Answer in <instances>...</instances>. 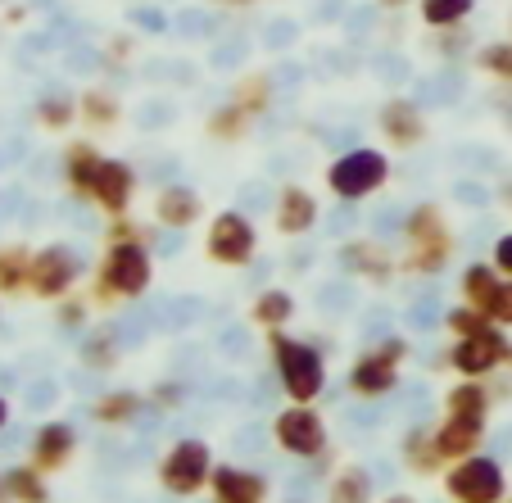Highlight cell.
Instances as JSON below:
<instances>
[{"mask_svg": "<svg viewBox=\"0 0 512 503\" xmlns=\"http://www.w3.org/2000/svg\"><path fill=\"white\" fill-rule=\"evenodd\" d=\"M155 281V254L141 241H118L105 245L96 263V277H91V309H114L123 300H141Z\"/></svg>", "mask_w": 512, "mask_h": 503, "instance_id": "obj_1", "label": "cell"}, {"mask_svg": "<svg viewBox=\"0 0 512 503\" xmlns=\"http://www.w3.org/2000/svg\"><path fill=\"white\" fill-rule=\"evenodd\" d=\"M458 241L440 204H413L404 218V254H399V272L408 277H440L454 259Z\"/></svg>", "mask_w": 512, "mask_h": 503, "instance_id": "obj_2", "label": "cell"}, {"mask_svg": "<svg viewBox=\"0 0 512 503\" xmlns=\"http://www.w3.org/2000/svg\"><path fill=\"white\" fill-rule=\"evenodd\" d=\"M268 354H272V372L277 386L286 390L290 404H318L327 390V358L318 345L286 331H268Z\"/></svg>", "mask_w": 512, "mask_h": 503, "instance_id": "obj_3", "label": "cell"}, {"mask_svg": "<svg viewBox=\"0 0 512 503\" xmlns=\"http://www.w3.org/2000/svg\"><path fill=\"white\" fill-rule=\"evenodd\" d=\"M408 363V340L404 336H386L377 345H368L363 354L349 363L345 386L354 399H386L399 386V372Z\"/></svg>", "mask_w": 512, "mask_h": 503, "instance_id": "obj_4", "label": "cell"}, {"mask_svg": "<svg viewBox=\"0 0 512 503\" xmlns=\"http://www.w3.org/2000/svg\"><path fill=\"white\" fill-rule=\"evenodd\" d=\"M386 182H390V155L386 150L354 146V150H345L340 159L327 164V191L345 204L368 200V195H377Z\"/></svg>", "mask_w": 512, "mask_h": 503, "instance_id": "obj_5", "label": "cell"}, {"mask_svg": "<svg viewBox=\"0 0 512 503\" xmlns=\"http://www.w3.org/2000/svg\"><path fill=\"white\" fill-rule=\"evenodd\" d=\"M272 440H277L281 454L300 458V463H322L331 454V431L327 417L313 404H286L272 417Z\"/></svg>", "mask_w": 512, "mask_h": 503, "instance_id": "obj_6", "label": "cell"}, {"mask_svg": "<svg viewBox=\"0 0 512 503\" xmlns=\"http://www.w3.org/2000/svg\"><path fill=\"white\" fill-rule=\"evenodd\" d=\"M213 449L204 445V440H177V445L164 449V458H159L155 467V481L164 485L168 494H177V499H195V494L209 490V476H213Z\"/></svg>", "mask_w": 512, "mask_h": 503, "instance_id": "obj_7", "label": "cell"}, {"mask_svg": "<svg viewBox=\"0 0 512 503\" xmlns=\"http://www.w3.org/2000/svg\"><path fill=\"white\" fill-rule=\"evenodd\" d=\"M82 281V254L73 245H41L32 250V272H28V295L32 300L59 304L64 295H73V286Z\"/></svg>", "mask_w": 512, "mask_h": 503, "instance_id": "obj_8", "label": "cell"}, {"mask_svg": "<svg viewBox=\"0 0 512 503\" xmlns=\"http://www.w3.org/2000/svg\"><path fill=\"white\" fill-rule=\"evenodd\" d=\"M445 494L454 503H503L508 499V472L499 458L472 454L445 472Z\"/></svg>", "mask_w": 512, "mask_h": 503, "instance_id": "obj_9", "label": "cell"}, {"mask_svg": "<svg viewBox=\"0 0 512 503\" xmlns=\"http://www.w3.org/2000/svg\"><path fill=\"white\" fill-rule=\"evenodd\" d=\"M204 254H209V263H218V268H245V263L259 254V232H254V223L245 213L223 209L209 223V232H204Z\"/></svg>", "mask_w": 512, "mask_h": 503, "instance_id": "obj_10", "label": "cell"}, {"mask_svg": "<svg viewBox=\"0 0 512 503\" xmlns=\"http://www.w3.org/2000/svg\"><path fill=\"white\" fill-rule=\"evenodd\" d=\"M508 349H512L508 331L485 327V331H476V336H463L449 345V368L467 381H490L494 372L508 363Z\"/></svg>", "mask_w": 512, "mask_h": 503, "instance_id": "obj_11", "label": "cell"}, {"mask_svg": "<svg viewBox=\"0 0 512 503\" xmlns=\"http://www.w3.org/2000/svg\"><path fill=\"white\" fill-rule=\"evenodd\" d=\"M73 458H78V431H73V422H59V417L55 422H41L28 445V463L41 476H59Z\"/></svg>", "mask_w": 512, "mask_h": 503, "instance_id": "obj_12", "label": "cell"}, {"mask_svg": "<svg viewBox=\"0 0 512 503\" xmlns=\"http://www.w3.org/2000/svg\"><path fill=\"white\" fill-rule=\"evenodd\" d=\"M336 263L349 272V277H363L372 286H386V281L399 277V254H390L381 241H368V236H358V241H345L336 250Z\"/></svg>", "mask_w": 512, "mask_h": 503, "instance_id": "obj_13", "label": "cell"}, {"mask_svg": "<svg viewBox=\"0 0 512 503\" xmlns=\"http://www.w3.org/2000/svg\"><path fill=\"white\" fill-rule=\"evenodd\" d=\"M132 200H136V168L127 159H105L96 168V182H91V204L109 218H123L132 213Z\"/></svg>", "mask_w": 512, "mask_h": 503, "instance_id": "obj_14", "label": "cell"}, {"mask_svg": "<svg viewBox=\"0 0 512 503\" xmlns=\"http://www.w3.org/2000/svg\"><path fill=\"white\" fill-rule=\"evenodd\" d=\"M272 485L268 476L250 472V467H236V463H218L209 476V499L213 503H268Z\"/></svg>", "mask_w": 512, "mask_h": 503, "instance_id": "obj_15", "label": "cell"}, {"mask_svg": "<svg viewBox=\"0 0 512 503\" xmlns=\"http://www.w3.org/2000/svg\"><path fill=\"white\" fill-rule=\"evenodd\" d=\"M322 218V204L309 186H286L272 204V223H277L281 236H309Z\"/></svg>", "mask_w": 512, "mask_h": 503, "instance_id": "obj_16", "label": "cell"}, {"mask_svg": "<svg viewBox=\"0 0 512 503\" xmlns=\"http://www.w3.org/2000/svg\"><path fill=\"white\" fill-rule=\"evenodd\" d=\"M377 127H381V136H386L395 150H417L426 141L422 109H417L413 100H404V96H395V100H386V105H381Z\"/></svg>", "mask_w": 512, "mask_h": 503, "instance_id": "obj_17", "label": "cell"}, {"mask_svg": "<svg viewBox=\"0 0 512 503\" xmlns=\"http://www.w3.org/2000/svg\"><path fill=\"white\" fill-rule=\"evenodd\" d=\"M435 445H440V458H445L449 467L463 463V458L481 454L485 422H472V417H440V422H435Z\"/></svg>", "mask_w": 512, "mask_h": 503, "instance_id": "obj_18", "label": "cell"}, {"mask_svg": "<svg viewBox=\"0 0 512 503\" xmlns=\"http://www.w3.org/2000/svg\"><path fill=\"white\" fill-rule=\"evenodd\" d=\"M399 463L413 476H445L449 463L440 458V445H435V422L413 426L404 440H399Z\"/></svg>", "mask_w": 512, "mask_h": 503, "instance_id": "obj_19", "label": "cell"}, {"mask_svg": "<svg viewBox=\"0 0 512 503\" xmlns=\"http://www.w3.org/2000/svg\"><path fill=\"white\" fill-rule=\"evenodd\" d=\"M200 218H204V200L191 186H164V191L155 195V223L168 227V232H186V227H195Z\"/></svg>", "mask_w": 512, "mask_h": 503, "instance_id": "obj_20", "label": "cell"}, {"mask_svg": "<svg viewBox=\"0 0 512 503\" xmlns=\"http://www.w3.org/2000/svg\"><path fill=\"white\" fill-rule=\"evenodd\" d=\"M494 408V386L490 381H467L458 377L445 390V417H472V422H490Z\"/></svg>", "mask_w": 512, "mask_h": 503, "instance_id": "obj_21", "label": "cell"}, {"mask_svg": "<svg viewBox=\"0 0 512 503\" xmlns=\"http://www.w3.org/2000/svg\"><path fill=\"white\" fill-rule=\"evenodd\" d=\"M145 408H150V399H145L141 390L118 386V390H105L100 399H91V422H100V426H132Z\"/></svg>", "mask_w": 512, "mask_h": 503, "instance_id": "obj_22", "label": "cell"}, {"mask_svg": "<svg viewBox=\"0 0 512 503\" xmlns=\"http://www.w3.org/2000/svg\"><path fill=\"white\" fill-rule=\"evenodd\" d=\"M100 164H105V155H100L91 141H73V146L64 150V182L78 200H91V182H96Z\"/></svg>", "mask_w": 512, "mask_h": 503, "instance_id": "obj_23", "label": "cell"}, {"mask_svg": "<svg viewBox=\"0 0 512 503\" xmlns=\"http://www.w3.org/2000/svg\"><path fill=\"white\" fill-rule=\"evenodd\" d=\"M499 286H503V272L494 263H467L463 277H458V291H463V304L472 309L490 313L494 300H499Z\"/></svg>", "mask_w": 512, "mask_h": 503, "instance_id": "obj_24", "label": "cell"}, {"mask_svg": "<svg viewBox=\"0 0 512 503\" xmlns=\"http://www.w3.org/2000/svg\"><path fill=\"white\" fill-rule=\"evenodd\" d=\"M28 272H32V250L23 241L0 245V300L28 295Z\"/></svg>", "mask_w": 512, "mask_h": 503, "instance_id": "obj_25", "label": "cell"}, {"mask_svg": "<svg viewBox=\"0 0 512 503\" xmlns=\"http://www.w3.org/2000/svg\"><path fill=\"white\" fill-rule=\"evenodd\" d=\"M290 318H295V295H290V291L272 286V291L254 295V304H250V322H254V327H263V331H286Z\"/></svg>", "mask_w": 512, "mask_h": 503, "instance_id": "obj_26", "label": "cell"}, {"mask_svg": "<svg viewBox=\"0 0 512 503\" xmlns=\"http://www.w3.org/2000/svg\"><path fill=\"white\" fill-rule=\"evenodd\" d=\"M327 503H372V472L368 467H340L327 481Z\"/></svg>", "mask_w": 512, "mask_h": 503, "instance_id": "obj_27", "label": "cell"}, {"mask_svg": "<svg viewBox=\"0 0 512 503\" xmlns=\"http://www.w3.org/2000/svg\"><path fill=\"white\" fill-rule=\"evenodd\" d=\"M0 481H5V490H10L14 503H50V481L32 463L10 467V472L0 476Z\"/></svg>", "mask_w": 512, "mask_h": 503, "instance_id": "obj_28", "label": "cell"}, {"mask_svg": "<svg viewBox=\"0 0 512 503\" xmlns=\"http://www.w3.org/2000/svg\"><path fill=\"white\" fill-rule=\"evenodd\" d=\"M422 23L431 32H458L467 23V14L476 10V0H422Z\"/></svg>", "mask_w": 512, "mask_h": 503, "instance_id": "obj_29", "label": "cell"}, {"mask_svg": "<svg viewBox=\"0 0 512 503\" xmlns=\"http://www.w3.org/2000/svg\"><path fill=\"white\" fill-rule=\"evenodd\" d=\"M78 100L64 96V91H50V96L37 100V127L41 132H68V127L78 123Z\"/></svg>", "mask_w": 512, "mask_h": 503, "instance_id": "obj_30", "label": "cell"}, {"mask_svg": "<svg viewBox=\"0 0 512 503\" xmlns=\"http://www.w3.org/2000/svg\"><path fill=\"white\" fill-rule=\"evenodd\" d=\"M78 114L87 127H96V132H105V127H114L118 118H123V109H118V100L109 96V91H82L78 96Z\"/></svg>", "mask_w": 512, "mask_h": 503, "instance_id": "obj_31", "label": "cell"}, {"mask_svg": "<svg viewBox=\"0 0 512 503\" xmlns=\"http://www.w3.org/2000/svg\"><path fill=\"white\" fill-rule=\"evenodd\" d=\"M250 123H254V118L245 114L241 105H232V100H227L223 109H213V114H209V136H218V141H241V136L250 132Z\"/></svg>", "mask_w": 512, "mask_h": 503, "instance_id": "obj_32", "label": "cell"}, {"mask_svg": "<svg viewBox=\"0 0 512 503\" xmlns=\"http://www.w3.org/2000/svg\"><path fill=\"white\" fill-rule=\"evenodd\" d=\"M232 105H241L250 118H259L263 109L272 105V78H268V73H254V78H245L241 87L232 91Z\"/></svg>", "mask_w": 512, "mask_h": 503, "instance_id": "obj_33", "label": "cell"}, {"mask_svg": "<svg viewBox=\"0 0 512 503\" xmlns=\"http://www.w3.org/2000/svg\"><path fill=\"white\" fill-rule=\"evenodd\" d=\"M82 368H91V372H114L118 368V345H114V336L109 331H96V336H87L82 340Z\"/></svg>", "mask_w": 512, "mask_h": 503, "instance_id": "obj_34", "label": "cell"}, {"mask_svg": "<svg viewBox=\"0 0 512 503\" xmlns=\"http://www.w3.org/2000/svg\"><path fill=\"white\" fill-rule=\"evenodd\" d=\"M445 327H449V336H454V340H463V336H476V331L494 327V322H490V313L472 309V304H458V309L445 313Z\"/></svg>", "mask_w": 512, "mask_h": 503, "instance_id": "obj_35", "label": "cell"}, {"mask_svg": "<svg viewBox=\"0 0 512 503\" xmlns=\"http://www.w3.org/2000/svg\"><path fill=\"white\" fill-rule=\"evenodd\" d=\"M476 64L490 73V78L512 82V41H490V46L476 50Z\"/></svg>", "mask_w": 512, "mask_h": 503, "instance_id": "obj_36", "label": "cell"}, {"mask_svg": "<svg viewBox=\"0 0 512 503\" xmlns=\"http://www.w3.org/2000/svg\"><path fill=\"white\" fill-rule=\"evenodd\" d=\"M87 318H91V300H87V295H64V300L55 304V322L64 331H82V327H87Z\"/></svg>", "mask_w": 512, "mask_h": 503, "instance_id": "obj_37", "label": "cell"}, {"mask_svg": "<svg viewBox=\"0 0 512 503\" xmlns=\"http://www.w3.org/2000/svg\"><path fill=\"white\" fill-rule=\"evenodd\" d=\"M118 241H141V245H150V227L136 223L132 213H123V218H109L105 245H118Z\"/></svg>", "mask_w": 512, "mask_h": 503, "instance_id": "obj_38", "label": "cell"}, {"mask_svg": "<svg viewBox=\"0 0 512 503\" xmlns=\"http://www.w3.org/2000/svg\"><path fill=\"white\" fill-rule=\"evenodd\" d=\"M145 399H150V408L173 413V408H182V386H177V381H159V386L145 390Z\"/></svg>", "mask_w": 512, "mask_h": 503, "instance_id": "obj_39", "label": "cell"}, {"mask_svg": "<svg viewBox=\"0 0 512 503\" xmlns=\"http://www.w3.org/2000/svg\"><path fill=\"white\" fill-rule=\"evenodd\" d=\"M490 322L503 331H512V277H503L499 300H494V309H490Z\"/></svg>", "mask_w": 512, "mask_h": 503, "instance_id": "obj_40", "label": "cell"}, {"mask_svg": "<svg viewBox=\"0 0 512 503\" xmlns=\"http://www.w3.org/2000/svg\"><path fill=\"white\" fill-rule=\"evenodd\" d=\"M490 263L503 272V277H512V232H503L499 241H494V254H490Z\"/></svg>", "mask_w": 512, "mask_h": 503, "instance_id": "obj_41", "label": "cell"}, {"mask_svg": "<svg viewBox=\"0 0 512 503\" xmlns=\"http://www.w3.org/2000/svg\"><path fill=\"white\" fill-rule=\"evenodd\" d=\"M5 426H10V399L0 395V431H5Z\"/></svg>", "mask_w": 512, "mask_h": 503, "instance_id": "obj_42", "label": "cell"}, {"mask_svg": "<svg viewBox=\"0 0 512 503\" xmlns=\"http://www.w3.org/2000/svg\"><path fill=\"white\" fill-rule=\"evenodd\" d=\"M381 503H417V499H413V494H386Z\"/></svg>", "mask_w": 512, "mask_h": 503, "instance_id": "obj_43", "label": "cell"}, {"mask_svg": "<svg viewBox=\"0 0 512 503\" xmlns=\"http://www.w3.org/2000/svg\"><path fill=\"white\" fill-rule=\"evenodd\" d=\"M213 5H254V0H213Z\"/></svg>", "mask_w": 512, "mask_h": 503, "instance_id": "obj_44", "label": "cell"}, {"mask_svg": "<svg viewBox=\"0 0 512 503\" xmlns=\"http://www.w3.org/2000/svg\"><path fill=\"white\" fill-rule=\"evenodd\" d=\"M0 503H14V499H10V490H5V481H0Z\"/></svg>", "mask_w": 512, "mask_h": 503, "instance_id": "obj_45", "label": "cell"}, {"mask_svg": "<svg viewBox=\"0 0 512 503\" xmlns=\"http://www.w3.org/2000/svg\"><path fill=\"white\" fill-rule=\"evenodd\" d=\"M381 5H390V10H399V5H408V0H381Z\"/></svg>", "mask_w": 512, "mask_h": 503, "instance_id": "obj_46", "label": "cell"}, {"mask_svg": "<svg viewBox=\"0 0 512 503\" xmlns=\"http://www.w3.org/2000/svg\"><path fill=\"white\" fill-rule=\"evenodd\" d=\"M503 368H508V372H512V349H508V363H503Z\"/></svg>", "mask_w": 512, "mask_h": 503, "instance_id": "obj_47", "label": "cell"}, {"mask_svg": "<svg viewBox=\"0 0 512 503\" xmlns=\"http://www.w3.org/2000/svg\"><path fill=\"white\" fill-rule=\"evenodd\" d=\"M503 503H512V494H508V499H503Z\"/></svg>", "mask_w": 512, "mask_h": 503, "instance_id": "obj_48", "label": "cell"}]
</instances>
